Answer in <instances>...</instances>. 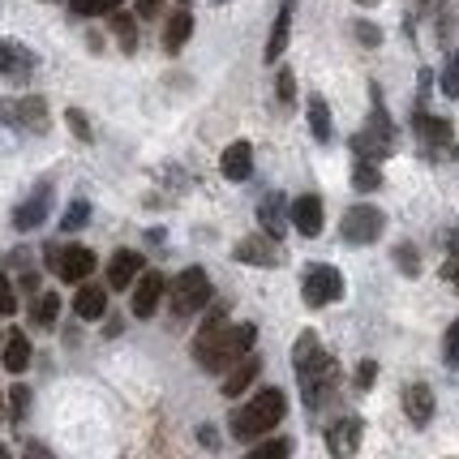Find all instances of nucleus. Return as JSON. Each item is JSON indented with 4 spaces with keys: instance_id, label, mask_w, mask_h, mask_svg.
Here are the masks:
<instances>
[{
    "instance_id": "f257e3e1",
    "label": "nucleus",
    "mask_w": 459,
    "mask_h": 459,
    "mask_svg": "<svg viewBox=\"0 0 459 459\" xmlns=\"http://www.w3.org/2000/svg\"><path fill=\"white\" fill-rule=\"evenodd\" d=\"M258 340V331L249 326V322H237V326H228L223 322V309L220 314H211L206 326L198 331V340H194V357H198L202 369H228V365H237L249 348Z\"/></svg>"
},
{
    "instance_id": "f03ea898",
    "label": "nucleus",
    "mask_w": 459,
    "mask_h": 459,
    "mask_svg": "<svg viewBox=\"0 0 459 459\" xmlns=\"http://www.w3.org/2000/svg\"><path fill=\"white\" fill-rule=\"evenodd\" d=\"M292 360H297V374H300V391H305V403L309 408H322L326 395H331V386L340 378V369H335V360L326 357V348L318 343L314 331H305L292 348Z\"/></svg>"
},
{
    "instance_id": "7ed1b4c3",
    "label": "nucleus",
    "mask_w": 459,
    "mask_h": 459,
    "mask_svg": "<svg viewBox=\"0 0 459 459\" xmlns=\"http://www.w3.org/2000/svg\"><path fill=\"white\" fill-rule=\"evenodd\" d=\"M283 412H288L283 391H275V386H262V391L245 403V408H237V412H232V434H237L240 442L262 438L266 429H275V425H280Z\"/></svg>"
},
{
    "instance_id": "20e7f679",
    "label": "nucleus",
    "mask_w": 459,
    "mask_h": 459,
    "mask_svg": "<svg viewBox=\"0 0 459 459\" xmlns=\"http://www.w3.org/2000/svg\"><path fill=\"white\" fill-rule=\"evenodd\" d=\"M168 297H172V314H177V318H194L198 309L211 305V280H206V271H202V266L180 271L177 280L168 283Z\"/></svg>"
},
{
    "instance_id": "39448f33",
    "label": "nucleus",
    "mask_w": 459,
    "mask_h": 459,
    "mask_svg": "<svg viewBox=\"0 0 459 459\" xmlns=\"http://www.w3.org/2000/svg\"><path fill=\"white\" fill-rule=\"evenodd\" d=\"M412 129H417V142L425 155H434V160H455L459 146H455V129H451V120L446 117H434V112H417L412 117Z\"/></svg>"
},
{
    "instance_id": "423d86ee",
    "label": "nucleus",
    "mask_w": 459,
    "mask_h": 459,
    "mask_svg": "<svg viewBox=\"0 0 459 459\" xmlns=\"http://www.w3.org/2000/svg\"><path fill=\"white\" fill-rule=\"evenodd\" d=\"M343 297V275L335 271V266H309L305 271V305H314V309H322V305H335V300Z\"/></svg>"
},
{
    "instance_id": "0eeeda50",
    "label": "nucleus",
    "mask_w": 459,
    "mask_h": 459,
    "mask_svg": "<svg viewBox=\"0 0 459 459\" xmlns=\"http://www.w3.org/2000/svg\"><path fill=\"white\" fill-rule=\"evenodd\" d=\"M48 266H52L65 283H82V280H91V271H95V254H91L86 245H65V249H52V254H48Z\"/></svg>"
},
{
    "instance_id": "6e6552de",
    "label": "nucleus",
    "mask_w": 459,
    "mask_h": 459,
    "mask_svg": "<svg viewBox=\"0 0 459 459\" xmlns=\"http://www.w3.org/2000/svg\"><path fill=\"white\" fill-rule=\"evenodd\" d=\"M382 228H386V215L378 206H352L343 215V240L348 245H374L382 237Z\"/></svg>"
},
{
    "instance_id": "1a4fd4ad",
    "label": "nucleus",
    "mask_w": 459,
    "mask_h": 459,
    "mask_svg": "<svg viewBox=\"0 0 459 459\" xmlns=\"http://www.w3.org/2000/svg\"><path fill=\"white\" fill-rule=\"evenodd\" d=\"M391 142H395V134H391V120L382 117V112H374L369 129H360L357 138H352V151H357V160L378 163L382 155H391Z\"/></svg>"
},
{
    "instance_id": "9d476101",
    "label": "nucleus",
    "mask_w": 459,
    "mask_h": 459,
    "mask_svg": "<svg viewBox=\"0 0 459 459\" xmlns=\"http://www.w3.org/2000/svg\"><path fill=\"white\" fill-rule=\"evenodd\" d=\"M35 74V52L18 39H0V78H30Z\"/></svg>"
},
{
    "instance_id": "9b49d317",
    "label": "nucleus",
    "mask_w": 459,
    "mask_h": 459,
    "mask_svg": "<svg viewBox=\"0 0 459 459\" xmlns=\"http://www.w3.org/2000/svg\"><path fill=\"white\" fill-rule=\"evenodd\" d=\"M163 292H168V280H163L160 271H146L134 288V318H151L155 309H160Z\"/></svg>"
},
{
    "instance_id": "f8f14e48",
    "label": "nucleus",
    "mask_w": 459,
    "mask_h": 459,
    "mask_svg": "<svg viewBox=\"0 0 459 459\" xmlns=\"http://www.w3.org/2000/svg\"><path fill=\"white\" fill-rule=\"evenodd\" d=\"M48 202H52V185H39V189L13 211V228H18V232H35V228L48 220Z\"/></svg>"
},
{
    "instance_id": "ddd939ff",
    "label": "nucleus",
    "mask_w": 459,
    "mask_h": 459,
    "mask_svg": "<svg viewBox=\"0 0 459 459\" xmlns=\"http://www.w3.org/2000/svg\"><path fill=\"white\" fill-rule=\"evenodd\" d=\"M142 266H146L142 254H134V249H117L112 262H108V288H112V292H125V288L142 275Z\"/></svg>"
},
{
    "instance_id": "4468645a",
    "label": "nucleus",
    "mask_w": 459,
    "mask_h": 459,
    "mask_svg": "<svg viewBox=\"0 0 459 459\" xmlns=\"http://www.w3.org/2000/svg\"><path fill=\"white\" fill-rule=\"evenodd\" d=\"M288 220H292V228H297L300 237H318L322 232V198L318 194L297 198L292 206H288Z\"/></svg>"
},
{
    "instance_id": "2eb2a0df",
    "label": "nucleus",
    "mask_w": 459,
    "mask_h": 459,
    "mask_svg": "<svg viewBox=\"0 0 459 459\" xmlns=\"http://www.w3.org/2000/svg\"><path fill=\"white\" fill-rule=\"evenodd\" d=\"M326 446L331 455H352L360 446V417H340L335 425H326Z\"/></svg>"
},
{
    "instance_id": "dca6fc26",
    "label": "nucleus",
    "mask_w": 459,
    "mask_h": 459,
    "mask_svg": "<svg viewBox=\"0 0 459 459\" xmlns=\"http://www.w3.org/2000/svg\"><path fill=\"white\" fill-rule=\"evenodd\" d=\"M74 314H78L82 322H100L103 314H108V288H100V283H86V280H82L78 297H74Z\"/></svg>"
},
{
    "instance_id": "f3484780",
    "label": "nucleus",
    "mask_w": 459,
    "mask_h": 459,
    "mask_svg": "<svg viewBox=\"0 0 459 459\" xmlns=\"http://www.w3.org/2000/svg\"><path fill=\"white\" fill-rule=\"evenodd\" d=\"M403 412H408L412 425H429V420H434V391H429L425 382L403 386Z\"/></svg>"
},
{
    "instance_id": "a211bd4d",
    "label": "nucleus",
    "mask_w": 459,
    "mask_h": 459,
    "mask_svg": "<svg viewBox=\"0 0 459 459\" xmlns=\"http://www.w3.org/2000/svg\"><path fill=\"white\" fill-rule=\"evenodd\" d=\"M258 220H262V232L271 240L283 237V228H288V206H283V194H266L258 202Z\"/></svg>"
},
{
    "instance_id": "6ab92c4d",
    "label": "nucleus",
    "mask_w": 459,
    "mask_h": 459,
    "mask_svg": "<svg viewBox=\"0 0 459 459\" xmlns=\"http://www.w3.org/2000/svg\"><path fill=\"white\" fill-rule=\"evenodd\" d=\"M0 108H4V103H0ZM9 112H13V117H4V120H18L22 129H30V134H43V129H48V103H43L39 95L13 103Z\"/></svg>"
},
{
    "instance_id": "aec40b11",
    "label": "nucleus",
    "mask_w": 459,
    "mask_h": 459,
    "mask_svg": "<svg viewBox=\"0 0 459 459\" xmlns=\"http://www.w3.org/2000/svg\"><path fill=\"white\" fill-rule=\"evenodd\" d=\"M220 168L228 180H249V172H254V146H249V142H232V146L223 151Z\"/></svg>"
},
{
    "instance_id": "412c9836",
    "label": "nucleus",
    "mask_w": 459,
    "mask_h": 459,
    "mask_svg": "<svg viewBox=\"0 0 459 459\" xmlns=\"http://www.w3.org/2000/svg\"><path fill=\"white\" fill-rule=\"evenodd\" d=\"M0 365H4L9 374H22V369L30 365V340H26L22 331H9V335L0 340Z\"/></svg>"
},
{
    "instance_id": "4be33fe9",
    "label": "nucleus",
    "mask_w": 459,
    "mask_h": 459,
    "mask_svg": "<svg viewBox=\"0 0 459 459\" xmlns=\"http://www.w3.org/2000/svg\"><path fill=\"white\" fill-rule=\"evenodd\" d=\"M258 369H262V360L245 352V357H240L237 365H232V374L223 378V395H228V400H237V395H245V391H249V382L258 378Z\"/></svg>"
},
{
    "instance_id": "5701e85b",
    "label": "nucleus",
    "mask_w": 459,
    "mask_h": 459,
    "mask_svg": "<svg viewBox=\"0 0 459 459\" xmlns=\"http://www.w3.org/2000/svg\"><path fill=\"white\" fill-rule=\"evenodd\" d=\"M292 9L297 0H283L280 4V18L271 26V39H266V60H280L283 56V43H288V30H292Z\"/></svg>"
},
{
    "instance_id": "b1692460",
    "label": "nucleus",
    "mask_w": 459,
    "mask_h": 459,
    "mask_svg": "<svg viewBox=\"0 0 459 459\" xmlns=\"http://www.w3.org/2000/svg\"><path fill=\"white\" fill-rule=\"evenodd\" d=\"M237 258L254 262V266H275V245H271V237H249L237 245Z\"/></svg>"
},
{
    "instance_id": "393cba45",
    "label": "nucleus",
    "mask_w": 459,
    "mask_h": 459,
    "mask_svg": "<svg viewBox=\"0 0 459 459\" xmlns=\"http://www.w3.org/2000/svg\"><path fill=\"white\" fill-rule=\"evenodd\" d=\"M189 35H194V13H185V9H180V13H172L168 26H163V48H168V52H180Z\"/></svg>"
},
{
    "instance_id": "a878e982",
    "label": "nucleus",
    "mask_w": 459,
    "mask_h": 459,
    "mask_svg": "<svg viewBox=\"0 0 459 459\" xmlns=\"http://www.w3.org/2000/svg\"><path fill=\"white\" fill-rule=\"evenodd\" d=\"M56 318H60V297L56 292H43V297H35V305H30V322L35 326H56Z\"/></svg>"
},
{
    "instance_id": "bb28decb",
    "label": "nucleus",
    "mask_w": 459,
    "mask_h": 459,
    "mask_svg": "<svg viewBox=\"0 0 459 459\" xmlns=\"http://www.w3.org/2000/svg\"><path fill=\"white\" fill-rule=\"evenodd\" d=\"M309 129H314V138L318 142H331V134H335V129H331V108H326L322 95L309 100Z\"/></svg>"
},
{
    "instance_id": "cd10ccee",
    "label": "nucleus",
    "mask_w": 459,
    "mask_h": 459,
    "mask_svg": "<svg viewBox=\"0 0 459 459\" xmlns=\"http://www.w3.org/2000/svg\"><path fill=\"white\" fill-rule=\"evenodd\" d=\"M108 18H112V30H117L120 48H125V52H134V48H138V26H134V18H129L125 9H112Z\"/></svg>"
},
{
    "instance_id": "c85d7f7f",
    "label": "nucleus",
    "mask_w": 459,
    "mask_h": 459,
    "mask_svg": "<svg viewBox=\"0 0 459 459\" xmlns=\"http://www.w3.org/2000/svg\"><path fill=\"white\" fill-rule=\"evenodd\" d=\"M352 185H357L360 194H374L382 185V172H378V163H369V160H357V168H352Z\"/></svg>"
},
{
    "instance_id": "c756f323",
    "label": "nucleus",
    "mask_w": 459,
    "mask_h": 459,
    "mask_svg": "<svg viewBox=\"0 0 459 459\" xmlns=\"http://www.w3.org/2000/svg\"><path fill=\"white\" fill-rule=\"evenodd\" d=\"M69 9H74V18H103V13L120 9V0H69Z\"/></svg>"
},
{
    "instance_id": "7c9ffc66",
    "label": "nucleus",
    "mask_w": 459,
    "mask_h": 459,
    "mask_svg": "<svg viewBox=\"0 0 459 459\" xmlns=\"http://www.w3.org/2000/svg\"><path fill=\"white\" fill-rule=\"evenodd\" d=\"M86 220H91V202L78 198V202H69V211H65L60 228H65V232H78V228H86Z\"/></svg>"
},
{
    "instance_id": "2f4dec72",
    "label": "nucleus",
    "mask_w": 459,
    "mask_h": 459,
    "mask_svg": "<svg viewBox=\"0 0 459 459\" xmlns=\"http://www.w3.org/2000/svg\"><path fill=\"white\" fill-rule=\"evenodd\" d=\"M438 91L446 95V100H455L459 95V52L451 60H446V69H442V82H438Z\"/></svg>"
},
{
    "instance_id": "473e14b6",
    "label": "nucleus",
    "mask_w": 459,
    "mask_h": 459,
    "mask_svg": "<svg viewBox=\"0 0 459 459\" xmlns=\"http://www.w3.org/2000/svg\"><path fill=\"white\" fill-rule=\"evenodd\" d=\"M442 360H446L451 369H459V318L446 326V340H442Z\"/></svg>"
},
{
    "instance_id": "72a5a7b5",
    "label": "nucleus",
    "mask_w": 459,
    "mask_h": 459,
    "mask_svg": "<svg viewBox=\"0 0 459 459\" xmlns=\"http://www.w3.org/2000/svg\"><path fill=\"white\" fill-rule=\"evenodd\" d=\"M18 309V292H13V280L0 271V314H13Z\"/></svg>"
},
{
    "instance_id": "f704fd0d",
    "label": "nucleus",
    "mask_w": 459,
    "mask_h": 459,
    "mask_svg": "<svg viewBox=\"0 0 459 459\" xmlns=\"http://www.w3.org/2000/svg\"><path fill=\"white\" fill-rule=\"evenodd\" d=\"M352 35H357L365 48H378V43H382V30H378V26H369V22H352Z\"/></svg>"
},
{
    "instance_id": "c9c22d12",
    "label": "nucleus",
    "mask_w": 459,
    "mask_h": 459,
    "mask_svg": "<svg viewBox=\"0 0 459 459\" xmlns=\"http://www.w3.org/2000/svg\"><path fill=\"white\" fill-rule=\"evenodd\" d=\"M395 262H400L403 275H417V271H420V266H417V249H412V245H400V249H395Z\"/></svg>"
},
{
    "instance_id": "e433bc0d",
    "label": "nucleus",
    "mask_w": 459,
    "mask_h": 459,
    "mask_svg": "<svg viewBox=\"0 0 459 459\" xmlns=\"http://www.w3.org/2000/svg\"><path fill=\"white\" fill-rule=\"evenodd\" d=\"M275 95H280L283 103L297 95V82H292V74H288V69H280V74H275Z\"/></svg>"
},
{
    "instance_id": "4c0bfd02",
    "label": "nucleus",
    "mask_w": 459,
    "mask_h": 459,
    "mask_svg": "<svg viewBox=\"0 0 459 459\" xmlns=\"http://www.w3.org/2000/svg\"><path fill=\"white\" fill-rule=\"evenodd\" d=\"M65 117H69V129H74V134H78L82 142H91V125H86V117H82L78 108H69Z\"/></svg>"
},
{
    "instance_id": "58836bf2",
    "label": "nucleus",
    "mask_w": 459,
    "mask_h": 459,
    "mask_svg": "<svg viewBox=\"0 0 459 459\" xmlns=\"http://www.w3.org/2000/svg\"><path fill=\"white\" fill-rule=\"evenodd\" d=\"M288 451H292V442L288 438H271V442H262L254 455H288Z\"/></svg>"
},
{
    "instance_id": "ea45409f",
    "label": "nucleus",
    "mask_w": 459,
    "mask_h": 459,
    "mask_svg": "<svg viewBox=\"0 0 459 459\" xmlns=\"http://www.w3.org/2000/svg\"><path fill=\"white\" fill-rule=\"evenodd\" d=\"M26 408H30V391L26 386H13V417H26Z\"/></svg>"
},
{
    "instance_id": "a19ab883",
    "label": "nucleus",
    "mask_w": 459,
    "mask_h": 459,
    "mask_svg": "<svg viewBox=\"0 0 459 459\" xmlns=\"http://www.w3.org/2000/svg\"><path fill=\"white\" fill-rule=\"evenodd\" d=\"M374 374H378V365H374V360H365V365L357 369V386H360V391H365V386H374Z\"/></svg>"
},
{
    "instance_id": "79ce46f5",
    "label": "nucleus",
    "mask_w": 459,
    "mask_h": 459,
    "mask_svg": "<svg viewBox=\"0 0 459 459\" xmlns=\"http://www.w3.org/2000/svg\"><path fill=\"white\" fill-rule=\"evenodd\" d=\"M160 4L163 0H138V18H155V13H160Z\"/></svg>"
},
{
    "instance_id": "37998d69",
    "label": "nucleus",
    "mask_w": 459,
    "mask_h": 459,
    "mask_svg": "<svg viewBox=\"0 0 459 459\" xmlns=\"http://www.w3.org/2000/svg\"><path fill=\"white\" fill-rule=\"evenodd\" d=\"M442 280H446V283H455V292H459V262L446 258V266H442Z\"/></svg>"
},
{
    "instance_id": "c03bdc74",
    "label": "nucleus",
    "mask_w": 459,
    "mask_h": 459,
    "mask_svg": "<svg viewBox=\"0 0 459 459\" xmlns=\"http://www.w3.org/2000/svg\"><path fill=\"white\" fill-rule=\"evenodd\" d=\"M451 262H459V237H451Z\"/></svg>"
},
{
    "instance_id": "a18cd8bd",
    "label": "nucleus",
    "mask_w": 459,
    "mask_h": 459,
    "mask_svg": "<svg viewBox=\"0 0 459 459\" xmlns=\"http://www.w3.org/2000/svg\"><path fill=\"white\" fill-rule=\"evenodd\" d=\"M0 417H4V395H0Z\"/></svg>"
},
{
    "instance_id": "49530a36",
    "label": "nucleus",
    "mask_w": 459,
    "mask_h": 459,
    "mask_svg": "<svg viewBox=\"0 0 459 459\" xmlns=\"http://www.w3.org/2000/svg\"><path fill=\"white\" fill-rule=\"evenodd\" d=\"M357 4H378V0H357Z\"/></svg>"
},
{
    "instance_id": "de8ad7c7",
    "label": "nucleus",
    "mask_w": 459,
    "mask_h": 459,
    "mask_svg": "<svg viewBox=\"0 0 459 459\" xmlns=\"http://www.w3.org/2000/svg\"><path fill=\"white\" fill-rule=\"evenodd\" d=\"M215 4H223V0H215Z\"/></svg>"
}]
</instances>
